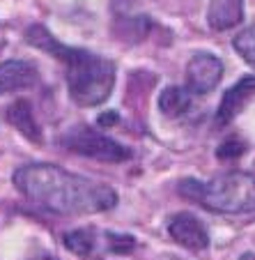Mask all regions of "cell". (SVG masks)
Instances as JSON below:
<instances>
[{"instance_id": "9c48e42d", "label": "cell", "mask_w": 255, "mask_h": 260, "mask_svg": "<svg viewBox=\"0 0 255 260\" xmlns=\"http://www.w3.org/2000/svg\"><path fill=\"white\" fill-rule=\"evenodd\" d=\"M244 19V0H209L207 23L211 30H230Z\"/></svg>"}, {"instance_id": "5bb4252c", "label": "cell", "mask_w": 255, "mask_h": 260, "mask_svg": "<svg viewBox=\"0 0 255 260\" xmlns=\"http://www.w3.org/2000/svg\"><path fill=\"white\" fill-rule=\"evenodd\" d=\"M246 150L244 141H239V138H228L226 143H221L218 145V150H216V157L218 159H237L241 157Z\"/></svg>"}, {"instance_id": "7a4b0ae2", "label": "cell", "mask_w": 255, "mask_h": 260, "mask_svg": "<svg viewBox=\"0 0 255 260\" xmlns=\"http://www.w3.org/2000/svg\"><path fill=\"white\" fill-rule=\"evenodd\" d=\"M28 42L40 46L42 51L58 55L67 67V88L69 94L79 106H99L108 99L115 85V64L111 60L94 55L83 49H69L62 46L53 35L46 32L42 25L28 30Z\"/></svg>"}, {"instance_id": "8992f818", "label": "cell", "mask_w": 255, "mask_h": 260, "mask_svg": "<svg viewBox=\"0 0 255 260\" xmlns=\"http://www.w3.org/2000/svg\"><path fill=\"white\" fill-rule=\"evenodd\" d=\"M168 235L189 251H202L209 246V233L202 226V221L191 212H177L175 216H170Z\"/></svg>"}, {"instance_id": "8fae6325", "label": "cell", "mask_w": 255, "mask_h": 260, "mask_svg": "<svg viewBox=\"0 0 255 260\" xmlns=\"http://www.w3.org/2000/svg\"><path fill=\"white\" fill-rule=\"evenodd\" d=\"M191 90L189 88H179V85H170L159 94V108L161 113L168 118H179L181 113H187L191 106Z\"/></svg>"}, {"instance_id": "3957f363", "label": "cell", "mask_w": 255, "mask_h": 260, "mask_svg": "<svg viewBox=\"0 0 255 260\" xmlns=\"http://www.w3.org/2000/svg\"><path fill=\"white\" fill-rule=\"evenodd\" d=\"M179 193L205 210L221 214L255 212V177L248 173H226L209 182L187 177L179 182Z\"/></svg>"}, {"instance_id": "ba28073f", "label": "cell", "mask_w": 255, "mask_h": 260, "mask_svg": "<svg viewBox=\"0 0 255 260\" xmlns=\"http://www.w3.org/2000/svg\"><path fill=\"white\" fill-rule=\"evenodd\" d=\"M37 69L25 60H5L0 62V94H10L34 85Z\"/></svg>"}, {"instance_id": "30bf717a", "label": "cell", "mask_w": 255, "mask_h": 260, "mask_svg": "<svg viewBox=\"0 0 255 260\" xmlns=\"http://www.w3.org/2000/svg\"><path fill=\"white\" fill-rule=\"evenodd\" d=\"M5 118H7V122L14 124L25 138H30V141H40V127H37V122H34V115H32V111H30L28 102H23V99L14 102L5 111Z\"/></svg>"}, {"instance_id": "ac0fdd59", "label": "cell", "mask_w": 255, "mask_h": 260, "mask_svg": "<svg viewBox=\"0 0 255 260\" xmlns=\"http://www.w3.org/2000/svg\"><path fill=\"white\" fill-rule=\"evenodd\" d=\"M42 260H53V258H42Z\"/></svg>"}, {"instance_id": "e0dca14e", "label": "cell", "mask_w": 255, "mask_h": 260, "mask_svg": "<svg viewBox=\"0 0 255 260\" xmlns=\"http://www.w3.org/2000/svg\"><path fill=\"white\" fill-rule=\"evenodd\" d=\"M239 260H255V253H244Z\"/></svg>"}, {"instance_id": "9a60e30c", "label": "cell", "mask_w": 255, "mask_h": 260, "mask_svg": "<svg viewBox=\"0 0 255 260\" xmlns=\"http://www.w3.org/2000/svg\"><path fill=\"white\" fill-rule=\"evenodd\" d=\"M106 240H108V246H111V251H115V253H127V251H131L133 246H136V240L129 235H115V233H106Z\"/></svg>"}, {"instance_id": "2e32d148", "label": "cell", "mask_w": 255, "mask_h": 260, "mask_svg": "<svg viewBox=\"0 0 255 260\" xmlns=\"http://www.w3.org/2000/svg\"><path fill=\"white\" fill-rule=\"evenodd\" d=\"M115 120H118V115H115L113 111H108L106 115H101V118H99V124H113Z\"/></svg>"}, {"instance_id": "277c9868", "label": "cell", "mask_w": 255, "mask_h": 260, "mask_svg": "<svg viewBox=\"0 0 255 260\" xmlns=\"http://www.w3.org/2000/svg\"><path fill=\"white\" fill-rule=\"evenodd\" d=\"M60 143H62L67 150H71V152L85 154V157H90V159L106 161V164H120L131 157V152H129L124 145H120L118 141L108 138L106 134L94 132V129H90V127L69 129Z\"/></svg>"}, {"instance_id": "52a82bcc", "label": "cell", "mask_w": 255, "mask_h": 260, "mask_svg": "<svg viewBox=\"0 0 255 260\" xmlns=\"http://www.w3.org/2000/svg\"><path fill=\"white\" fill-rule=\"evenodd\" d=\"M253 97H255V76H244V79L237 81V83L223 94L221 104H218V111H216V124H218V127L230 124Z\"/></svg>"}, {"instance_id": "5b68a950", "label": "cell", "mask_w": 255, "mask_h": 260, "mask_svg": "<svg viewBox=\"0 0 255 260\" xmlns=\"http://www.w3.org/2000/svg\"><path fill=\"white\" fill-rule=\"evenodd\" d=\"M223 62L214 53H196L187 64V88L193 94H207L218 85Z\"/></svg>"}, {"instance_id": "7c38bea8", "label": "cell", "mask_w": 255, "mask_h": 260, "mask_svg": "<svg viewBox=\"0 0 255 260\" xmlns=\"http://www.w3.org/2000/svg\"><path fill=\"white\" fill-rule=\"evenodd\" d=\"M64 246H67L71 253L81 255V258H90L94 253V246H97V240H94V233L90 228H79V231H69L67 235L62 237Z\"/></svg>"}, {"instance_id": "4fadbf2b", "label": "cell", "mask_w": 255, "mask_h": 260, "mask_svg": "<svg viewBox=\"0 0 255 260\" xmlns=\"http://www.w3.org/2000/svg\"><path fill=\"white\" fill-rule=\"evenodd\" d=\"M235 51L250 64V67H255V25H250V28L241 30V32L237 35Z\"/></svg>"}, {"instance_id": "6da1fadb", "label": "cell", "mask_w": 255, "mask_h": 260, "mask_svg": "<svg viewBox=\"0 0 255 260\" xmlns=\"http://www.w3.org/2000/svg\"><path fill=\"white\" fill-rule=\"evenodd\" d=\"M14 187L32 203L58 214H97L118 203V193L53 164H30L14 173Z\"/></svg>"}]
</instances>
